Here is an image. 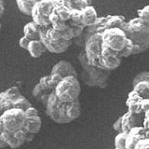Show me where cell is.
<instances>
[{"instance_id":"cell-1","label":"cell","mask_w":149,"mask_h":149,"mask_svg":"<svg viewBox=\"0 0 149 149\" xmlns=\"http://www.w3.org/2000/svg\"><path fill=\"white\" fill-rule=\"evenodd\" d=\"M46 114L55 123H70L79 118L81 114L80 102L77 99L74 102H63L58 99L53 91L50 93L46 106Z\"/></svg>"},{"instance_id":"cell-2","label":"cell","mask_w":149,"mask_h":149,"mask_svg":"<svg viewBox=\"0 0 149 149\" xmlns=\"http://www.w3.org/2000/svg\"><path fill=\"white\" fill-rule=\"evenodd\" d=\"M126 36L133 43L132 54H139L149 49V23L139 17L127 21L123 27Z\"/></svg>"},{"instance_id":"cell-3","label":"cell","mask_w":149,"mask_h":149,"mask_svg":"<svg viewBox=\"0 0 149 149\" xmlns=\"http://www.w3.org/2000/svg\"><path fill=\"white\" fill-rule=\"evenodd\" d=\"M77 59L82 67L81 79L86 86L99 88H105L107 86V80L110 76V71L91 65L88 62L84 49L79 52Z\"/></svg>"},{"instance_id":"cell-4","label":"cell","mask_w":149,"mask_h":149,"mask_svg":"<svg viewBox=\"0 0 149 149\" xmlns=\"http://www.w3.org/2000/svg\"><path fill=\"white\" fill-rule=\"evenodd\" d=\"M40 40L51 53L59 54L66 51L72 44V41L64 40L52 27H45L40 29Z\"/></svg>"},{"instance_id":"cell-5","label":"cell","mask_w":149,"mask_h":149,"mask_svg":"<svg viewBox=\"0 0 149 149\" xmlns=\"http://www.w3.org/2000/svg\"><path fill=\"white\" fill-rule=\"evenodd\" d=\"M81 88L78 79L73 76L63 78L62 81L54 88L55 95L63 102H70L77 100Z\"/></svg>"},{"instance_id":"cell-6","label":"cell","mask_w":149,"mask_h":149,"mask_svg":"<svg viewBox=\"0 0 149 149\" xmlns=\"http://www.w3.org/2000/svg\"><path fill=\"white\" fill-rule=\"evenodd\" d=\"M59 4L58 0H39L32 9V21L40 28L50 27L49 16Z\"/></svg>"},{"instance_id":"cell-7","label":"cell","mask_w":149,"mask_h":149,"mask_svg":"<svg viewBox=\"0 0 149 149\" xmlns=\"http://www.w3.org/2000/svg\"><path fill=\"white\" fill-rule=\"evenodd\" d=\"M0 119L4 124L5 130L14 133L24 127L27 116L23 110L11 108L4 112L0 116Z\"/></svg>"},{"instance_id":"cell-8","label":"cell","mask_w":149,"mask_h":149,"mask_svg":"<svg viewBox=\"0 0 149 149\" xmlns=\"http://www.w3.org/2000/svg\"><path fill=\"white\" fill-rule=\"evenodd\" d=\"M121 58L118 52L102 46V53L100 56V67L107 71H113L118 68L121 63Z\"/></svg>"},{"instance_id":"cell-9","label":"cell","mask_w":149,"mask_h":149,"mask_svg":"<svg viewBox=\"0 0 149 149\" xmlns=\"http://www.w3.org/2000/svg\"><path fill=\"white\" fill-rule=\"evenodd\" d=\"M121 122H122V132L128 133L132 129L143 126V114H134L128 111L121 116Z\"/></svg>"},{"instance_id":"cell-10","label":"cell","mask_w":149,"mask_h":149,"mask_svg":"<svg viewBox=\"0 0 149 149\" xmlns=\"http://www.w3.org/2000/svg\"><path fill=\"white\" fill-rule=\"evenodd\" d=\"M148 138V130L144 129L143 126L133 128L130 130L126 139L125 148L126 149H134L135 146L142 140Z\"/></svg>"},{"instance_id":"cell-11","label":"cell","mask_w":149,"mask_h":149,"mask_svg":"<svg viewBox=\"0 0 149 149\" xmlns=\"http://www.w3.org/2000/svg\"><path fill=\"white\" fill-rule=\"evenodd\" d=\"M50 74H59L63 78L67 77H77V72L74 67L67 61H60L53 65Z\"/></svg>"},{"instance_id":"cell-12","label":"cell","mask_w":149,"mask_h":149,"mask_svg":"<svg viewBox=\"0 0 149 149\" xmlns=\"http://www.w3.org/2000/svg\"><path fill=\"white\" fill-rule=\"evenodd\" d=\"M143 98L140 96L136 91L133 90L129 93L127 101H126V105L128 107V111L132 112L134 114H143L141 107V102Z\"/></svg>"},{"instance_id":"cell-13","label":"cell","mask_w":149,"mask_h":149,"mask_svg":"<svg viewBox=\"0 0 149 149\" xmlns=\"http://www.w3.org/2000/svg\"><path fill=\"white\" fill-rule=\"evenodd\" d=\"M81 14H82L81 23L85 27H90L93 25L98 20V18H99L94 7H93L92 5L87 6L83 9H81Z\"/></svg>"},{"instance_id":"cell-14","label":"cell","mask_w":149,"mask_h":149,"mask_svg":"<svg viewBox=\"0 0 149 149\" xmlns=\"http://www.w3.org/2000/svg\"><path fill=\"white\" fill-rule=\"evenodd\" d=\"M40 29L34 22H30L23 26V36L28 39L32 40H40Z\"/></svg>"},{"instance_id":"cell-15","label":"cell","mask_w":149,"mask_h":149,"mask_svg":"<svg viewBox=\"0 0 149 149\" xmlns=\"http://www.w3.org/2000/svg\"><path fill=\"white\" fill-rule=\"evenodd\" d=\"M27 51L29 52L31 57L36 59L41 57L47 51V49L41 40H32L28 46Z\"/></svg>"},{"instance_id":"cell-16","label":"cell","mask_w":149,"mask_h":149,"mask_svg":"<svg viewBox=\"0 0 149 149\" xmlns=\"http://www.w3.org/2000/svg\"><path fill=\"white\" fill-rule=\"evenodd\" d=\"M42 126V120L41 118L38 116H34V118H27L24 127L22 130H24L27 133L36 134L39 132Z\"/></svg>"},{"instance_id":"cell-17","label":"cell","mask_w":149,"mask_h":149,"mask_svg":"<svg viewBox=\"0 0 149 149\" xmlns=\"http://www.w3.org/2000/svg\"><path fill=\"white\" fill-rule=\"evenodd\" d=\"M59 4L67 7L69 9H83L87 6H91L92 0H58Z\"/></svg>"},{"instance_id":"cell-18","label":"cell","mask_w":149,"mask_h":149,"mask_svg":"<svg viewBox=\"0 0 149 149\" xmlns=\"http://www.w3.org/2000/svg\"><path fill=\"white\" fill-rule=\"evenodd\" d=\"M133 91H136L138 94L143 99H149V82L141 81L132 86Z\"/></svg>"},{"instance_id":"cell-19","label":"cell","mask_w":149,"mask_h":149,"mask_svg":"<svg viewBox=\"0 0 149 149\" xmlns=\"http://www.w3.org/2000/svg\"><path fill=\"white\" fill-rule=\"evenodd\" d=\"M13 108V101L6 92H0V114Z\"/></svg>"},{"instance_id":"cell-20","label":"cell","mask_w":149,"mask_h":149,"mask_svg":"<svg viewBox=\"0 0 149 149\" xmlns=\"http://www.w3.org/2000/svg\"><path fill=\"white\" fill-rule=\"evenodd\" d=\"M16 4L20 11L27 16H31L32 9L34 7V3H32L29 0H16Z\"/></svg>"},{"instance_id":"cell-21","label":"cell","mask_w":149,"mask_h":149,"mask_svg":"<svg viewBox=\"0 0 149 149\" xmlns=\"http://www.w3.org/2000/svg\"><path fill=\"white\" fill-rule=\"evenodd\" d=\"M54 11L57 13V15L63 22H69L70 16H71V9H69L67 7L63 6V5L58 4L56 8H54Z\"/></svg>"},{"instance_id":"cell-22","label":"cell","mask_w":149,"mask_h":149,"mask_svg":"<svg viewBox=\"0 0 149 149\" xmlns=\"http://www.w3.org/2000/svg\"><path fill=\"white\" fill-rule=\"evenodd\" d=\"M31 106H32L31 102L22 95L18 97L17 99L13 101V108H18V109H22L23 111H25Z\"/></svg>"},{"instance_id":"cell-23","label":"cell","mask_w":149,"mask_h":149,"mask_svg":"<svg viewBox=\"0 0 149 149\" xmlns=\"http://www.w3.org/2000/svg\"><path fill=\"white\" fill-rule=\"evenodd\" d=\"M127 132H120L116 134L115 137V146L116 148L118 149H126L125 148V143H126V139H127Z\"/></svg>"},{"instance_id":"cell-24","label":"cell","mask_w":149,"mask_h":149,"mask_svg":"<svg viewBox=\"0 0 149 149\" xmlns=\"http://www.w3.org/2000/svg\"><path fill=\"white\" fill-rule=\"evenodd\" d=\"M40 86L44 88L45 91H49V92H52L54 91V88L52 87L50 83V78H49V74L48 76H43L40 79H39V82Z\"/></svg>"},{"instance_id":"cell-25","label":"cell","mask_w":149,"mask_h":149,"mask_svg":"<svg viewBox=\"0 0 149 149\" xmlns=\"http://www.w3.org/2000/svg\"><path fill=\"white\" fill-rule=\"evenodd\" d=\"M53 92V91H52ZM51 92H49V91H45L43 88H42L41 86H40V84L39 83H37L36 85L35 86V88H33V91H32V94H33V96H34L36 100H40L41 99V97L43 96V95H45V94H50Z\"/></svg>"},{"instance_id":"cell-26","label":"cell","mask_w":149,"mask_h":149,"mask_svg":"<svg viewBox=\"0 0 149 149\" xmlns=\"http://www.w3.org/2000/svg\"><path fill=\"white\" fill-rule=\"evenodd\" d=\"M67 23L72 28L74 37H77V36L83 35L84 30H85L86 27L84 26L82 23H73V22H67Z\"/></svg>"},{"instance_id":"cell-27","label":"cell","mask_w":149,"mask_h":149,"mask_svg":"<svg viewBox=\"0 0 149 149\" xmlns=\"http://www.w3.org/2000/svg\"><path fill=\"white\" fill-rule=\"evenodd\" d=\"M70 22L73 23H81L82 22V14L80 9H72L71 16H70Z\"/></svg>"},{"instance_id":"cell-28","label":"cell","mask_w":149,"mask_h":149,"mask_svg":"<svg viewBox=\"0 0 149 149\" xmlns=\"http://www.w3.org/2000/svg\"><path fill=\"white\" fill-rule=\"evenodd\" d=\"M5 92H6L7 94L11 98V100H12V101H14L15 99H17L18 97L22 96L21 91H20V88H19L17 86L10 87L9 88H8L7 91H5Z\"/></svg>"},{"instance_id":"cell-29","label":"cell","mask_w":149,"mask_h":149,"mask_svg":"<svg viewBox=\"0 0 149 149\" xmlns=\"http://www.w3.org/2000/svg\"><path fill=\"white\" fill-rule=\"evenodd\" d=\"M141 81H148L149 82V72L148 71H144L142 73H139L138 74L134 77L133 80H132V86L137 84L138 82Z\"/></svg>"},{"instance_id":"cell-30","label":"cell","mask_w":149,"mask_h":149,"mask_svg":"<svg viewBox=\"0 0 149 149\" xmlns=\"http://www.w3.org/2000/svg\"><path fill=\"white\" fill-rule=\"evenodd\" d=\"M137 13H138V17L141 20L149 23V5L142 8L141 9H139Z\"/></svg>"},{"instance_id":"cell-31","label":"cell","mask_w":149,"mask_h":149,"mask_svg":"<svg viewBox=\"0 0 149 149\" xmlns=\"http://www.w3.org/2000/svg\"><path fill=\"white\" fill-rule=\"evenodd\" d=\"M132 52H133V43L129 39L127 46H126V48L119 53V56L121 58L129 57V56L132 55Z\"/></svg>"},{"instance_id":"cell-32","label":"cell","mask_w":149,"mask_h":149,"mask_svg":"<svg viewBox=\"0 0 149 149\" xmlns=\"http://www.w3.org/2000/svg\"><path fill=\"white\" fill-rule=\"evenodd\" d=\"M23 143H22V141H20V140H18L17 138H15V137H14V135H13V137L9 140V142L8 143V146H9L12 149H17L19 147H21Z\"/></svg>"},{"instance_id":"cell-33","label":"cell","mask_w":149,"mask_h":149,"mask_svg":"<svg viewBox=\"0 0 149 149\" xmlns=\"http://www.w3.org/2000/svg\"><path fill=\"white\" fill-rule=\"evenodd\" d=\"M49 78H50L51 85H52V87L54 88H56V86H57L61 81H62V79H63V77H61L59 74H49Z\"/></svg>"},{"instance_id":"cell-34","label":"cell","mask_w":149,"mask_h":149,"mask_svg":"<svg viewBox=\"0 0 149 149\" xmlns=\"http://www.w3.org/2000/svg\"><path fill=\"white\" fill-rule=\"evenodd\" d=\"M134 149H149V138H146L140 141L135 146Z\"/></svg>"},{"instance_id":"cell-35","label":"cell","mask_w":149,"mask_h":149,"mask_svg":"<svg viewBox=\"0 0 149 149\" xmlns=\"http://www.w3.org/2000/svg\"><path fill=\"white\" fill-rule=\"evenodd\" d=\"M72 43L76 44L77 47H80V48H84V47H85V39H84L83 35L77 36V37H74L72 39Z\"/></svg>"},{"instance_id":"cell-36","label":"cell","mask_w":149,"mask_h":149,"mask_svg":"<svg viewBox=\"0 0 149 149\" xmlns=\"http://www.w3.org/2000/svg\"><path fill=\"white\" fill-rule=\"evenodd\" d=\"M30 42H31V40H30V39H28L26 36H22V37H21L20 40H19V46H20L22 49L27 50L28 46H29Z\"/></svg>"},{"instance_id":"cell-37","label":"cell","mask_w":149,"mask_h":149,"mask_svg":"<svg viewBox=\"0 0 149 149\" xmlns=\"http://www.w3.org/2000/svg\"><path fill=\"white\" fill-rule=\"evenodd\" d=\"M25 112V115L27 118H34V116H38V111H37L34 106H31L29 107L27 110L24 111Z\"/></svg>"},{"instance_id":"cell-38","label":"cell","mask_w":149,"mask_h":149,"mask_svg":"<svg viewBox=\"0 0 149 149\" xmlns=\"http://www.w3.org/2000/svg\"><path fill=\"white\" fill-rule=\"evenodd\" d=\"M113 129H114L115 132H116L118 133L122 132V122H121V116H119V118L114 122Z\"/></svg>"},{"instance_id":"cell-39","label":"cell","mask_w":149,"mask_h":149,"mask_svg":"<svg viewBox=\"0 0 149 149\" xmlns=\"http://www.w3.org/2000/svg\"><path fill=\"white\" fill-rule=\"evenodd\" d=\"M0 137H1L3 141L8 144V143L9 142V140H10V139L13 137V133H12V132H8L7 130H5L4 132H2V134L0 135Z\"/></svg>"},{"instance_id":"cell-40","label":"cell","mask_w":149,"mask_h":149,"mask_svg":"<svg viewBox=\"0 0 149 149\" xmlns=\"http://www.w3.org/2000/svg\"><path fill=\"white\" fill-rule=\"evenodd\" d=\"M59 21H62L61 19L59 18V16L57 15V13H56L54 10L52 11V13L50 14V16H49V22H50V24H53V23L55 22H57Z\"/></svg>"},{"instance_id":"cell-41","label":"cell","mask_w":149,"mask_h":149,"mask_svg":"<svg viewBox=\"0 0 149 149\" xmlns=\"http://www.w3.org/2000/svg\"><path fill=\"white\" fill-rule=\"evenodd\" d=\"M141 107H142V110L144 113L148 108H149V99H143L141 102Z\"/></svg>"},{"instance_id":"cell-42","label":"cell","mask_w":149,"mask_h":149,"mask_svg":"<svg viewBox=\"0 0 149 149\" xmlns=\"http://www.w3.org/2000/svg\"><path fill=\"white\" fill-rule=\"evenodd\" d=\"M49 95L50 94H45V95H43L41 97V99L39 100L42 104H43V105L46 107L47 106V104H48V102H49Z\"/></svg>"},{"instance_id":"cell-43","label":"cell","mask_w":149,"mask_h":149,"mask_svg":"<svg viewBox=\"0 0 149 149\" xmlns=\"http://www.w3.org/2000/svg\"><path fill=\"white\" fill-rule=\"evenodd\" d=\"M34 138H35V134H32V133H27L25 142H26V143H30V142H32V141H33V140H34Z\"/></svg>"},{"instance_id":"cell-44","label":"cell","mask_w":149,"mask_h":149,"mask_svg":"<svg viewBox=\"0 0 149 149\" xmlns=\"http://www.w3.org/2000/svg\"><path fill=\"white\" fill-rule=\"evenodd\" d=\"M7 146H8V144L3 141L1 137H0V148H5Z\"/></svg>"},{"instance_id":"cell-45","label":"cell","mask_w":149,"mask_h":149,"mask_svg":"<svg viewBox=\"0 0 149 149\" xmlns=\"http://www.w3.org/2000/svg\"><path fill=\"white\" fill-rule=\"evenodd\" d=\"M5 130V127H4V124L3 122L1 121V119H0V135L2 134V132Z\"/></svg>"},{"instance_id":"cell-46","label":"cell","mask_w":149,"mask_h":149,"mask_svg":"<svg viewBox=\"0 0 149 149\" xmlns=\"http://www.w3.org/2000/svg\"><path fill=\"white\" fill-rule=\"evenodd\" d=\"M29 1H31L32 3H34V4H35V3H36V2H38L39 0H29Z\"/></svg>"},{"instance_id":"cell-47","label":"cell","mask_w":149,"mask_h":149,"mask_svg":"<svg viewBox=\"0 0 149 149\" xmlns=\"http://www.w3.org/2000/svg\"><path fill=\"white\" fill-rule=\"evenodd\" d=\"M0 3H1V4H4V1H3V0H0Z\"/></svg>"},{"instance_id":"cell-48","label":"cell","mask_w":149,"mask_h":149,"mask_svg":"<svg viewBox=\"0 0 149 149\" xmlns=\"http://www.w3.org/2000/svg\"><path fill=\"white\" fill-rule=\"evenodd\" d=\"M3 15V14H1V13H0V19H1V16Z\"/></svg>"},{"instance_id":"cell-49","label":"cell","mask_w":149,"mask_h":149,"mask_svg":"<svg viewBox=\"0 0 149 149\" xmlns=\"http://www.w3.org/2000/svg\"><path fill=\"white\" fill-rule=\"evenodd\" d=\"M0 30H1V23H0Z\"/></svg>"},{"instance_id":"cell-50","label":"cell","mask_w":149,"mask_h":149,"mask_svg":"<svg viewBox=\"0 0 149 149\" xmlns=\"http://www.w3.org/2000/svg\"><path fill=\"white\" fill-rule=\"evenodd\" d=\"M148 138H149V130H148Z\"/></svg>"},{"instance_id":"cell-51","label":"cell","mask_w":149,"mask_h":149,"mask_svg":"<svg viewBox=\"0 0 149 149\" xmlns=\"http://www.w3.org/2000/svg\"><path fill=\"white\" fill-rule=\"evenodd\" d=\"M114 149H118V148H116V147H115V148H114Z\"/></svg>"},{"instance_id":"cell-52","label":"cell","mask_w":149,"mask_h":149,"mask_svg":"<svg viewBox=\"0 0 149 149\" xmlns=\"http://www.w3.org/2000/svg\"><path fill=\"white\" fill-rule=\"evenodd\" d=\"M0 116H1V114H0Z\"/></svg>"}]
</instances>
